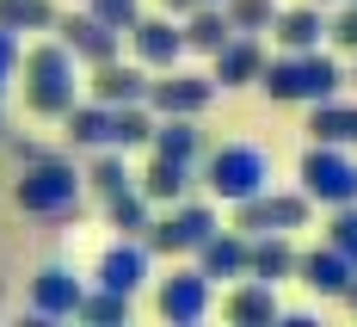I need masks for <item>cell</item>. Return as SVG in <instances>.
Masks as SVG:
<instances>
[{
  "label": "cell",
  "instance_id": "6da1fadb",
  "mask_svg": "<svg viewBox=\"0 0 357 327\" xmlns=\"http://www.w3.org/2000/svg\"><path fill=\"white\" fill-rule=\"evenodd\" d=\"M252 87H265V99H278V106H321L345 87V68L314 43V50H284L278 62H265Z\"/></svg>",
  "mask_w": 357,
  "mask_h": 327
},
{
  "label": "cell",
  "instance_id": "7a4b0ae2",
  "mask_svg": "<svg viewBox=\"0 0 357 327\" xmlns=\"http://www.w3.org/2000/svg\"><path fill=\"white\" fill-rule=\"evenodd\" d=\"M80 62H74L62 43H31L19 50V74H25V106L37 117H62L74 106V87H80Z\"/></svg>",
  "mask_w": 357,
  "mask_h": 327
},
{
  "label": "cell",
  "instance_id": "3957f363",
  "mask_svg": "<svg viewBox=\"0 0 357 327\" xmlns=\"http://www.w3.org/2000/svg\"><path fill=\"white\" fill-rule=\"evenodd\" d=\"M13 198H19V210H31V217H62L80 204V167L62 161V154H43V161H25V173L13 185Z\"/></svg>",
  "mask_w": 357,
  "mask_h": 327
},
{
  "label": "cell",
  "instance_id": "277c9868",
  "mask_svg": "<svg viewBox=\"0 0 357 327\" xmlns=\"http://www.w3.org/2000/svg\"><path fill=\"white\" fill-rule=\"evenodd\" d=\"M204 185H210V198L222 204H241L252 191H265L271 185V154L252 143H222L210 154V167H204Z\"/></svg>",
  "mask_w": 357,
  "mask_h": 327
},
{
  "label": "cell",
  "instance_id": "5b68a950",
  "mask_svg": "<svg viewBox=\"0 0 357 327\" xmlns=\"http://www.w3.org/2000/svg\"><path fill=\"white\" fill-rule=\"evenodd\" d=\"M296 180H302V191H308V204H326V210H333V204H357V161H351V148L308 143Z\"/></svg>",
  "mask_w": 357,
  "mask_h": 327
},
{
  "label": "cell",
  "instance_id": "8992f818",
  "mask_svg": "<svg viewBox=\"0 0 357 327\" xmlns=\"http://www.w3.org/2000/svg\"><path fill=\"white\" fill-rule=\"evenodd\" d=\"M222 228V217H215V204H191V198H178L167 217H148V228H142V247L148 254H167V259H178V254H191L204 235H215Z\"/></svg>",
  "mask_w": 357,
  "mask_h": 327
},
{
  "label": "cell",
  "instance_id": "52a82bcc",
  "mask_svg": "<svg viewBox=\"0 0 357 327\" xmlns=\"http://www.w3.org/2000/svg\"><path fill=\"white\" fill-rule=\"evenodd\" d=\"M314 217V204H308V191L296 185V191H252L234 204V228L241 235H289V228H302V222Z\"/></svg>",
  "mask_w": 357,
  "mask_h": 327
},
{
  "label": "cell",
  "instance_id": "ba28073f",
  "mask_svg": "<svg viewBox=\"0 0 357 327\" xmlns=\"http://www.w3.org/2000/svg\"><path fill=\"white\" fill-rule=\"evenodd\" d=\"M215 99V80L210 74H191V68H160V80H148V99L142 106L154 111V117H204Z\"/></svg>",
  "mask_w": 357,
  "mask_h": 327
},
{
  "label": "cell",
  "instance_id": "9c48e42d",
  "mask_svg": "<svg viewBox=\"0 0 357 327\" xmlns=\"http://www.w3.org/2000/svg\"><path fill=\"white\" fill-rule=\"evenodd\" d=\"M56 43L68 50L74 62H86V68H99V62H111L117 50H123V31H111V25H99L93 13H56Z\"/></svg>",
  "mask_w": 357,
  "mask_h": 327
},
{
  "label": "cell",
  "instance_id": "30bf717a",
  "mask_svg": "<svg viewBox=\"0 0 357 327\" xmlns=\"http://www.w3.org/2000/svg\"><path fill=\"white\" fill-rule=\"evenodd\" d=\"M154 309H160V321H204L210 315V278L197 266H173L154 284Z\"/></svg>",
  "mask_w": 357,
  "mask_h": 327
},
{
  "label": "cell",
  "instance_id": "8fae6325",
  "mask_svg": "<svg viewBox=\"0 0 357 327\" xmlns=\"http://www.w3.org/2000/svg\"><path fill=\"white\" fill-rule=\"evenodd\" d=\"M130 50H136V62H142L148 74H160V68H173V62H185V31H178V19H167V13H154V19H136L130 25Z\"/></svg>",
  "mask_w": 357,
  "mask_h": 327
},
{
  "label": "cell",
  "instance_id": "7c38bea8",
  "mask_svg": "<svg viewBox=\"0 0 357 327\" xmlns=\"http://www.w3.org/2000/svg\"><path fill=\"white\" fill-rule=\"evenodd\" d=\"M148 247H142V235H117L105 254H99V272H93V284H105V291H123V296H136L148 284Z\"/></svg>",
  "mask_w": 357,
  "mask_h": 327
},
{
  "label": "cell",
  "instance_id": "4fadbf2b",
  "mask_svg": "<svg viewBox=\"0 0 357 327\" xmlns=\"http://www.w3.org/2000/svg\"><path fill=\"white\" fill-rule=\"evenodd\" d=\"M210 80H215V93H228V87H252L259 80V68H265V43L252 31H234L222 50H210Z\"/></svg>",
  "mask_w": 357,
  "mask_h": 327
},
{
  "label": "cell",
  "instance_id": "5bb4252c",
  "mask_svg": "<svg viewBox=\"0 0 357 327\" xmlns=\"http://www.w3.org/2000/svg\"><path fill=\"white\" fill-rule=\"evenodd\" d=\"M148 80L154 74L142 68V62H99L93 68V80H86V99H99V106H142L148 99Z\"/></svg>",
  "mask_w": 357,
  "mask_h": 327
},
{
  "label": "cell",
  "instance_id": "9a60e30c",
  "mask_svg": "<svg viewBox=\"0 0 357 327\" xmlns=\"http://www.w3.org/2000/svg\"><path fill=\"white\" fill-rule=\"evenodd\" d=\"M191 259H197V272L210 278V284H234V278H247V235L241 228H215V235H204L197 247H191Z\"/></svg>",
  "mask_w": 357,
  "mask_h": 327
},
{
  "label": "cell",
  "instance_id": "2e32d148",
  "mask_svg": "<svg viewBox=\"0 0 357 327\" xmlns=\"http://www.w3.org/2000/svg\"><path fill=\"white\" fill-rule=\"evenodd\" d=\"M80 291H86V284L74 278L68 266H43V272L31 278V315L37 321H68L74 303H80Z\"/></svg>",
  "mask_w": 357,
  "mask_h": 327
},
{
  "label": "cell",
  "instance_id": "e0dca14e",
  "mask_svg": "<svg viewBox=\"0 0 357 327\" xmlns=\"http://www.w3.org/2000/svg\"><path fill=\"white\" fill-rule=\"evenodd\" d=\"M222 315L234 327H271L284 315V303H278V284H259V278H234V291L222 296Z\"/></svg>",
  "mask_w": 357,
  "mask_h": 327
},
{
  "label": "cell",
  "instance_id": "ac0fdd59",
  "mask_svg": "<svg viewBox=\"0 0 357 327\" xmlns=\"http://www.w3.org/2000/svg\"><path fill=\"white\" fill-rule=\"evenodd\" d=\"M296 278H302L314 296H345V284H351L357 272H351V259L326 241V247H314V254H296Z\"/></svg>",
  "mask_w": 357,
  "mask_h": 327
},
{
  "label": "cell",
  "instance_id": "d6986e66",
  "mask_svg": "<svg viewBox=\"0 0 357 327\" xmlns=\"http://www.w3.org/2000/svg\"><path fill=\"white\" fill-rule=\"evenodd\" d=\"M247 278H259V284H289L296 278L289 235H247Z\"/></svg>",
  "mask_w": 357,
  "mask_h": 327
},
{
  "label": "cell",
  "instance_id": "ffe728a7",
  "mask_svg": "<svg viewBox=\"0 0 357 327\" xmlns=\"http://www.w3.org/2000/svg\"><path fill=\"white\" fill-rule=\"evenodd\" d=\"M271 37H278V50H314V43H326V6H289V13H278L271 19Z\"/></svg>",
  "mask_w": 357,
  "mask_h": 327
},
{
  "label": "cell",
  "instance_id": "44dd1931",
  "mask_svg": "<svg viewBox=\"0 0 357 327\" xmlns=\"http://www.w3.org/2000/svg\"><path fill=\"white\" fill-rule=\"evenodd\" d=\"M308 136L314 143H333V148H357V106H345L339 93L308 106Z\"/></svg>",
  "mask_w": 357,
  "mask_h": 327
},
{
  "label": "cell",
  "instance_id": "7402d4cb",
  "mask_svg": "<svg viewBox=\"0 0 357 327\" xmlns=\"http://www.w3.org/2000/svg\"><path fill=\"white\" fill-rule=\"evenodd\" d=\"M148 148L167 154V161H197L204 154V130H197V117H154Z\"/></svg>",
  "mask_w": 357,
  "mask_h": 327
},
{
  "label": "cell",
  "instance_id": "603a6c76",
  "mask_svg": "<svg viewBox=\"0 0 357 327\" xmlns=\"http://www.w3.org/2000/svg\"><path fill=\"white\" fill-rule=\"evenodd\" d=\"M62 136H68L74 148H111V106H99V99H74L68 111H62Z\"/></svg>",
  "mask_w": 357,
  "mask_h": 327
},
{
  "label": "cell",
  "instance_id": "cb8c5ba5",
  "mask_svg": "<svg viewBox=\"0 0 357 327\" xmlns=\"http://www.w3.org/2000/svg\"><path fill=\"white\" fill-rule=\"evenodd\" d=\"M136 191H142L148 204H178V198L191 191V161H167V154H154V167L136 173Z\"/></svg>",
  "mask_w": 357,
  "mask_h": 327
},
{
  "label": "cell",
  "instance_id": "d4e9b609",
  "mask_svg": "<svg viewBox=\"0 0 357 327\" xmlns=\"http://www.w3.org/2000/svg\"><path fill=\"white\" fill-rule=\"evenodd\" d=\"M178 31H185V50L210 56V50H222V43L234 37V25L222 19V6H191V13L178 19Z\"/></svg>",
  "mask_w": 357,
  "mask_h": 327
},
{
  "label": "cell",
  "instance_id": "484cf974",
  "mask_svg": "<svg viewBox=\"0 0 357 327\" xmlns=\"http://www.w3.org/2000/svg\"><path fill=\"white\" fill-rule=\"evenodd\" d=\"M93 154H99V161L80 173V185H93L99 198H117V191H130V185H136V173L123 167V148H93Z\"/></svg>",
  "mask_w": 357,
  "mask_h": 327
},
{
  "label": "cell",
  "instance_id": "4316f807",
  "mask_svg": "<svg viewBox=\"0 0 357 327\" xmlns=\"http://www.w3.org/2000/svg\"><path fill=\"white\" fill-rule=\"evenodd\" d=\"M56 25V6L50 0H0V31H13L25 43V31H50Z\"/></svg>",
  "mask_w": 357,
  "mask_h": 327
},
{
  "label": "cell",
  "instance_id": "83f0119b",
  "mask_svg": "<svg viewBox=\"0 0 357 327\" xmlns=\"http://www.w3.org/2000/svg\"><path fill=\"white\" fill-rule=\"evenodd\" d=\"M148 130H154V111L148 106H111V148H148Z\"/></svg>",
  "mask_w": 357,
  "mask_h": 327
},
{
  "label": "cell",
  "instance_id": "f1b7e54d",
  "mask_svg": "<svg viewBox=\"0 0 357 327\" xmlns=\"http://www.w3.org/2000/svg\"><path fill=\"white\" fill-rule=\"evenodd\" d=\"M74 321H130V296L93 284V291H80V303H74Z\"/></svg>",
  "mask_w": 357,
  "mask_h": 327
},
{
  "label": "cell",
  "instance_id": "f546056e",
  "mask_svg": "<svg viewBox=\"0 0 357 327\" xmlns=\"http://www.w3.org/2000/svg\"><path fill=\"white\" fill-rule=\"evenodd\" d=\"M105 217H111V228H117V235H142V228H148V217H154V204H148L142 191L130 185V191L105 198Z\"/></svg>",
  "mask_w": 357,
  "mask_h": 327
},
{
  "label": "cell",
  "instance_id": "4dcf8cb0",
  "mask_svg": "<svg viewBox=\"0 0 357 327\" xmlns=\"http://www.w3.org/2000/svg\"><path fill=\"white\" fill-rule=\"evenodd\" d=\"M222 19L234 25V31H271V19H278V0H222Z\"/></svg>",
  "mask_w": 357,
  "mask_h": 327
},
{
  "label": "cell",
  "instance_id": "1f68e13d",
  "mask_svg": "<svg viewBox=\"0 0 357 327\" xmlns=\"http://www.w3.org/2000/svg\"><path fill=\"white\" fill-rule=\"evenodd\" d=\"M326 241L351 259V272H357V204H333V228H326Z\"/></svg>",
  "mask_w": 357,
  "mask_h": 327
},
{
  "label": "cell",
  "instance_id": "d6a6232c",
  "mask_svg": "<svg viewBox=\"0 0 357 327\" xmlns=\"http://www.w3.org/2000/svg\"><path fill=\"white\" fill-rule=\"evenodd\" d=\"M86 13H93L99 25H111V31H130V25L142 19V0H86Z\"/></svg>",
  "mask_w": 357,
  "mask_h": 327
},
{
  "label": "cell",
  "instance_id": "836d02e7",
  "mask_svg": "<svg viewBox=\"0 0 357 327\" xmlns=\"http://www.w3.org/2000/svg\"><path fill=\"white\" fill-rule=\"evenodd\" d=\"M326 37H333L339 50H351V56H357V0H345V13L326 19Z\"/></svg>",
  "mask_w": 357,
  "mask_h": 327
},
{
  "label": "cell",
  "instance_id": "e575fe53",
  "mask_svg": "<svg viewBox=\"0 0 357 327\" xmlns=\"http://www.w3.org/2000/svg\"><path fill=\"white\" fill-rule=\"evenodd\" d=\"M19 50H25L19 37H13V31H0V87H6V80L19 74Z\"/></svg>",
  "mask_w": 357,
  "mask_h": 327
},
{
  "label": "cell",
  "instance_id": "d590c367",
  "mask_svg": "<svg viewBox=\"0 0 357 327\" xmlns=\"http://www.w3.org/2000/svg\"><path fill=\"white\" fill-rule=\"evenodd\" d=\"M191 6H197V0H160V13H167V19H185Z\"/></svg>",
  "mask_w": 357,
  "mask_h": 327
},
{
  "label": "cell",
  "instance_id": "8d00e7d4",
  "mask_svg": "<svg viewBox=\"0 0 357 327\" xmlns=\"http://www.w3.org/2000/svg\"><path fill=\"white\" fill-rule=\"evenodd\" d=\"M345 303H351V315H357V278H351V284H345Z\"/></svg>",
  "mask_w": 357,
  "mask_h": 327
},
{
  "label": "cell",
  "instance_id": "74e56055",
  "mask_svg": "<svg viewBox=\"0 0 357 327\" xmlns=\"http://www.w3.org/2000/svg\"><path fill=\"white\" fill-rule=\"evenodd\" d=\"M314 6H339V0H314Z\"/></svg>",
  "mask_w": 357,
  "mask_h": 327
},
{
  "label": "cell",
  "instance_id": "f35d334b",
  "mask_svg": "<svg viewBox=\"0 0 357 327\" xmlns=\"http://www.w3.org/2000/svg\"><path fill=\"white\" fill-rule=\"evenodd\" d=\"M197 6H222V0H197Z\"/></svg>",
  "mask_w": 357,
  "mask_h": 327
},
{
  "label": "cell",
  "instance_id": "ab89813d",
  "mask_svg": "<svg viewBox=\"0 0 357 327\" xmlns=\"http://www.w3.org/2000/svg\"><path fill=\"white\" fill-rule=\"evenodd\" d=\"M345 80H351V87H357V68H351V74H345Z\"/></svg>",
  "mask_w": 357,
  "mask_h": 327
},
{
  "label": "cell",
  "instance_id": "60d3db41",
  "mask_svg": "<svg viewBox=\"0 0 357 327\" xmlns=\"http://www.w3.org/2000/svg\"><path fill=\"white\" fill-rule=\"evenodd\" d=\"M0 93H6V87H0Z\"/></svg>",
  "mask_w": 357,
  "mask_h": 327
}]
</instances>
